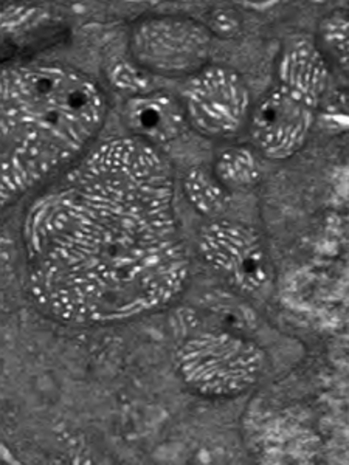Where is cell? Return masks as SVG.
Here are the masks:
<instances>
[{
  "label": "cell",
  "mask_w": 349,
  "mask_h": 465,
  "mask_svg": "<svg viewBox=\"0 0 349 465\" xmlns=\"http://www.w3.org/2000/svg\"><path fill=\"white\" fill-rule=\"evenodd\" d=\"M212 33L190 17L159 16L138 22L131 54L140 69L165 76L196 74L212 56Z\"/></svg>",
  "instance_id": "cell-5"
},
{
  "label": "cell",
  "mask_w": 349,
  "mask_h": 465,
  "mask_svg": "<svg viewBox=\"0 0 349 465\" xmlns=\"http://www.w3.org/2000/svg\"><path fill=\"white\" fill-rule=\"evenodd\" d=\"M186 122L208 138H230L250 116V92L236 70L206 65L184 90Z\"/></svg>",
  "instance_id": "cell-6"
},
{
  "label": "cell",
  "mask_w": 349,
  "mask_h": 465,
  "mask_svg": "<svg viewBox=\"0 0 349 465\" xmlns=\"http://www.w3.org/2000/svg\"><path fill=\"white\" fill-rule=\"evenodd\" d=\"M324 45L337 59L342 69H348V17L344 13H333L320 25Z\"/></svg>",
  "instance_id": "cell-11"
},
{
  "label": "cell",
  "mask_w": 349,
  "mask_h": 465,
  "mask_svg": "<svg viewBox=\"0 0 349 465\" xmlns=\"http://www.w3.org/2000/svg\"><path fill=\"white\" fill-rule=\"evenodd\" d=\"M205 27L212 33V36L214 35L224 39H230V37L238 36L243 30V17L234 8L223 6L210 13Z\"/></svg>",
  "instance_id": "cell-12"
},
{
  "label": "cell",
  "mask_w": 349,
  "mask_h": 465,
  "mask_svg": "<svg viewBox=\"0 0 349 465\" xmlns=\"http://www.w3.org/2000/svg\"><path fill=\"white\" fill-rule=\"evenodd\" d=\"M329 84V65L306 39L281 56L276 84L250 111L252 142L264 157L286 160L304 146Z\"/></svg>",
  "instance_id": "cell-3"
},
{
  "label": "cell",
  "mask_w": 349,
  "mask_h": 465,
  "mask_svg": "<svg viewBox=\"0 0 349 465\" xmlns=\"http://www.w3.org/2000/svg\"><path fill=\"white\" fill-rule=\"evenodd\" d=\"M264 352L241 335L208 331L188 340L177 352V370L191 390L206 397H234L256 385Z\"/></svg>",
  "instance_id": "cell-4"
},
{
  "label": "cell",
  "mask_w": 349,
  "mask_h": 465,
  "mask_svg": "<svg viewBox=\"0 0 349 465\" xmlns=\"http://www.w3.org/2000/svg\"><path fill=\"white\" fill-rule=\"evenodd\" d=\"M125 123L134 138L160 146L179 137L188 122L182 101L165 92H148L126 101Z\"/></svg>",
  "instance_id": "cell-8"
},
{
  "label": "cell",
  "mask_w": 349,
  "mask_h": 465,
  "mask_svg": "<svg viewBox=\"0 0 349 465\" xmlns=\"http://www.w3.org/2000/svg\"><path fill=\"white\" fill-rule=\"evenodd\" d=\"M213 173L227 190H249L258 185L261 179L258 157L245 146L228 148L219 153Z\"/></svg>",
  "instance_id": "cell-10"
},
{
  "label": "cell",
  "mask_w": 349,
  "mask_h": 465,
  "mask_svg": "<svg viewBox=\"0 0 349 465\" xmlns=\"http://www.w3.org/2000/svg\"><path fill=\"white\" fill-rule=\"evenodd\" d=\"M184 191L194 210L210 221L221 219L232 203L230 190L205 166H194L186 173Z\"/></svg>",
  "instance_id": "cell-9"
},
{
  "label": "cell",
  "mask_w": 349,
  "mask_h": 465,
  "mask_svg": "<svg viewBox=\"0 0 349 465\" xmlns=\"http://www.w3.org/2000/svg\"><path fill=\"white\" fill-rule=\"evenodd\" d=\"M106 114L105 92L80 70L0 69V208L78 159Z\"/></svg>",
  "instance_id": "cell-2"
},
{
  "label": "cell",
  "mask_w": 349,
  "mask_h": 465,
  "mask_svg": "<svg viewBox=\"0 0 349 465\" xmlns=\"http://www.w3.org/2000/svg\"><path fill=\"white\" fill-rule=\"evenodd\" d=\"M202 260L245 295L260 292L270 280L269 254L260 232L244 223L216 219L199 234Z\"/></svg>",
  "instance_id": "cell-7"
},
{
  "label": "cell",
  "mask_w": 349,
  "mask_h": 465,
  "mask_svg": "<svg viewBox=\"0 0 349 465\" xmlns=\"http://www.w3.org/2000/svg\"><path fill=\"white\" fill-rule=\"evenodd\" d=\"M111 81L116 89L125 90V92H134L135 95L145 94L148 89V76L144 69L134 67L131 64L120 63L114 65L111 72Z\"/></svg>",
  "instance_id": "cell-13"
},
{
  "label": "cell",
  "mask_w": 349,
  "mask_h": 465,
  "mask_svg": "<svg viewBox=\"0 0 349 465\" xmlns=\"http://www.w3.org/2000/svg\"><path fill=\"white\" fill-rule=\"evenodd\" d=\"M173 171L137 138L80 160L24 223L33 302L61 322L103 326L157 312L184 292L190 258Z\"/></svg>",
  "instance_id": "cell-1"
}]
</instances>
